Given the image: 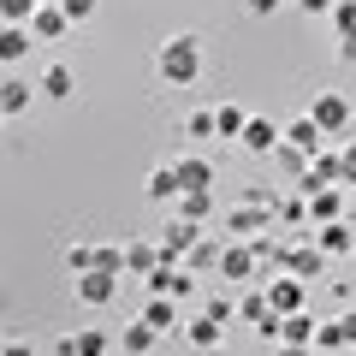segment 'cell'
Returning <instances> with one entry per match:
<instances>
[{"label":"cell","instance_id":"obj_12","mask_svg":"<svg viewBox=\"0 0 356 356\" xmlns=\"http://www.w3.org/2000/svg\"><path fill=\"white\" fill-rule=\"evenodd\" d=\"M243 125H250V107H238V102H220L214 107V137H243Z\"/></svg>","mask_w":356,"mask_h":356},{"label":"cell","instance_id":"obj_31","mask_svg":"<svg viewBox=\"0 0 356 356\" xmlns=\"http://www.w3.org/2000/svg\"><path fill=\"white\" fill-rule=\"evenodd\" d=\"M60 13L72 18V24H83V18H95V0H60Z\"/></svg>","mask_w":356,"mask_h":356},{"label":"cell","instance_id":"obj_24","mask_svg":"<svg viewBox=\"0 0 356 356\" xmlns=\"http://www.w3.org/2000/svg\"><path fill=\"white\" fill-rule=\"evenodd\" d=\"M309 196H315V202H309L315 220H339V191H332V184H321V191H309Z\"/></svg>","mask_w":356,"mask_h":356},{"label":"cell","instance_id":"obj_10","mask_svg":"<svg viewBox=\"0 0 356 356\" xmlns=\"http://www.w3.org/2000/svg\"><path fill=\"white\" fill-rule=\"evenodd\" d=\"M172 172H178V191H208V184H214V166H208L202 154H184V161H172Z\"/></svg>","mask_w":356,"mask_h":356},{"label":"cell","instance_id":"obj_17","mask_svg":"<svg viewBox=\"0 0 356 356\" xmlns=\"http://www.w3.org/2000/svg\"><path fill=\"white\" fill-rule=\"evenodd\" d=\"M72 89H77L72 65H42V95H48V102H65Z\"/></svg>","mask_w":356,"mask_h":356},{"label":"cell","instance_id":"obj_36","mask_svg":"<svg viewBox=\"0 0 356 356\" xmlns=\"http://www.w3.org/2000/svg\"><path fill=\"white\" fill-rule=\"evenodd\" d=\"M303 13H332V0H297Z\"/></svg>","mask_w":356,"mask_h":356},{"label":"cell","instance_id":"obj_25","mask_svg":"<svg viewBox=\"0 0 356 356\" xmlns=\"http://www.w3.org/2000/svg\"><path fill=\"white\" fill-rule=\"evenodd\" d=\"M332 24L344 42H356V0H332Z\"/></svg>","mask_w":356,"mask_h":356},{"label":"cell","instance_id":"obj_15","mask_svg":"<svg viewBox=\"0 0 356 356\" xmlns=\"http://www.w3.org/2000/svg\"><path fill=\"white\" fill-rule=\"evenodd\" d=\"M143 321H149L154 332H172V327H178V303H172L166 291H154L149 303H143Z\"/></svg>","mask_w":356,"mask_h":356},{"label":"cell","instance_id":"obj_33","mask_svg":"<svg viewBox=\"0 0 356 356\" xmlns=\"http://www.w3.org/2000/svg\"><path fill=\"white\" fill-rule=\"evenodd\" d=\"M261 226V214H255V208H238V214H232V232H255Z\"/></svg>","mask_w":356,"mask_h":356},{"label":"cell","instance_id":"obj_37","mask_svg":"<svg viewBox=\"0 0 356 356\" xmlns=\"http://www.w3.org/2000/svg\"><path fill=\"white\" fill-rule=\"evenodd\" d=\"M0 24H6V6H0Z\"/></svg>","mask_w":356,"mask_h":356},{"label":"cell","instance_id":"obj_5","mask_svg":"<svg viewBox=\"0 0 356 356\" xmlns=\"http://www.w3.org/2000/svg\"><path fill=\"white\" fill-rule=\"evenodd\" d=\"M24 24H30V36H42V42H54V36H65V30H72V18L60 13V0H36V13H30Z\"/></svg>","mask_w":356,"mask_h":356},{"label":"cell","instance_id":"obj_39","mask_svg":"<svg viewBox=\"0 0 356 356\" xmlns=\"http://www.w3.org/2000/svg\"><path fill=\"white\" fill-rule=\"evenodd\" d=\"M0 119H6V107H0Z\"/></svg>","mask_w":356,"mask_h":356},{"label":"cell","instance_id":"obj_22","mask_svg":"<svg viewBox=\"0 0 356 356\" xmlns=\"http://www.w3.org/2000/svg\"><path fill=\"white\" fill-rule=\"evenodd\" d=\"M154 339H161V332H154L149 321H131V327L119 332V344H125V350H154Z\"/></svg>","mask_w":356,"mask_h":356},{"label":"cell","instance_id":"obj_3","mask_svg":"<svg viewBox=\"0 0 356 356\" xmlns=\"http://www.w3.org/2000/svg\"><path fill=\"white\" fill-rule=\"evenodd\" d=\"M309 119H315V125L332 137V131H344V125H350V102H344L339 89H321V95H315V107H309Z\"/></svg>","mask_w":356,"mask_h":356},{"label":"cell","instance_id":"obj_29","mask_svg":"<svg viewBox=\"0 0 356 356\" xmlns=\"http://www.w3.org/2000/svg\"><path fill=\"white\" fill-rule=\"evenodd\" d=\"M184 131H191V137H214V107H202V113H191V119H184Z\"/></svg>","mask_w":356,"mask_h":356},{"label":"cell","instance_id":"obj_38","mask_svg":"<svg viewBox=\"0 0 356 356\" xmlns=\"http://www.w3.org/2000/svg\"><path fill=\"white\" fill-rule=\"evenodd\" d=\"M0 350H6V339H0Z\"/></svg>","mask_w":356,"mask_h":356},{"label":"cell","instance_id":"obj_26","mask_svg":"<svg viewBox=\"0 0 356 356\" xmlns=\"http://www.w3.org/2000/svg\"><path fill=\"white\" fill-rule=\"evenodd\" d=\"M184 339H191V344H220V321H214V315L191 321V327H184Z\"/></svg>","mask_w":356,"mask_h":356},{"label":"cell","instance_id":"obj_28","mask_svg":"<svg viewBox=\"0 0 356 356\" xmlns=\"http://www.w3.org/2000/svg\"><path fill=\"white\" fill-rule=\"evenodd\" d=\"M315 344H321V350H339V344H350L344 321H327V327H315Z\"/></svg>","mask_w":356,"mask_h":356},{"label":"cell","instance_id":"obj_19","mask_svg":"<svg viewBox=\"0 0 356 356\" xmlns=\"http://www.w3.org/2000/svg\"><path fill=\"white\" fill-rule=\"evenodd\" d=\"M178 214H184V220H196V226H202V220L214 214V202H208V191H178Z\"/></svg>","mask_w":356,"mask_h":356},{"label":"cell","instance_id":"obj_8","mask_svg":"<svg viewBox=\"0 0 356 356\" xmlns=\"http://www.w3.org/2000/svg\"><path fill=\"white\" fill-rule=\"evenodd\" d=\"M214 267H220V280H250V273H255V250H250V243H226Z\"/></svg>","mask_w":356,"mask_h":356},{"label":"cell","instance_id":"obj_1","mask_svg":"<svg viewBox=\"0 0 356 356\" xmlns=\"http://www.w3.org/2000/svg\"><path fill=\"white\" fill-rule=\"evenodd\" d=\"M154 72H161L166 83H196V77H202V42L196 36H166L161 54H154Z\"/></svg>","mask_w":356,"mask_h":356},{"label":"cell","instance_id":"obj_13","mask_svg":"<svg viewBox=\"0 0 356 356\" xmlns=\"http://www.w3.org/2000/svg\"><path fill=\"white\" fill-rule=\"evenodd\" d=\"M280 137H285V143H291V149H303V154H315V149H321V137H327V131H321V125H315V119H309V113H303V119H291V125H285V131H280Z\"/></svg>","mask_w":356,"mask_h":356},{"label":"cell","instance_id":"obj_9","mask_svg":"<svg viewBox=\"0 0 356 356\" xmlns=\"http://www.w3.org/2000/svg\"><path fill=\"white\" fill-rule=\"evenodd\" d=\"M243 149H255V154H273L280 149V125H273V119H261V113H250V125H243Z\"/></svg>","mask_w":356,"mask_h":356},{"label":"cell","instance_id":"obj_21","mask_svg":"<svg viewBox=\"0 0 356 356\" xmlns=\"http://www.w3.org/2000/svg\"><path fill=\"white\" fill-rule=\"evenodd\" d=\"M0 107H6V113H24L30 107V83L24 77H6V83H0Z\"/></svg>","mask_w":356,"mask_h":356},{"label":"cell","instance_id":"obj_11","mask_svg":"<svg viewBox=\"0 0 356 356\" xmlns=\"http://www.w3.org/2000/svg\"><path fill=\"white\" fill-rule=\"evenodd\" d=\"M30 42H36L30 24H0V65H18L30 54Z\"/></svg>","mask_w":356,"mask_h":356},{"label":"cell","instance_id":"obj_2","mask_svg":"<svg viewBox=\"0 0 356 356\" xmlns=\"http://www.w3.org/2000/svg\"><path fill=\"white\" fill-rule=\"evenodd\" d=\"M113 291H119V273H113V267H102V261L77 267V303H113Z\"/></svg>","mask_w":356,"mask_h":356},{"label":"cell","instance_id":"obj_4","mask_svg":"<svg viewBox=\"0 0 356 356\" xmlns=\"http://www.w3.org/2000/svg\"><path fill=\"white\" fill-rule=\"evenodd\" d=\"M191 250H196V220L172 214V220H166V232H161V255H166V261H184Z\"/></svg>","mask_w":356,"mask_h":356},{"label":"cell","instance_id":"obj_6","mask_svg":"<svg viewBox=\"0 0 356 356\" xmlns=\"http://www.w3.org/2000/svg\"><path fill=\"white\" fill-rule=\"evenodd\" d=\"M321 184H344V166H339L332 149H315L309 166H303V191H321Z\"/></svg>","mask_w":356,"mask_h":356},{"label":"cell","instance_id":"obj_14","mask_svg":"<svg viewBox=\"0 0 356 356\" xmlns=\"http://www.w3.org/2000/svg\"><path fill=\"white\" fill-rule=\"evenodd\" d=\"M280 344H315V321L303 315V309H291V315H280V332H273Z\"/></svg>","mask_w":356,"mask_h":356},{"label":"cell","instance_id":"obj_32","mask_svg":"<svg viewBox=\"0 0 356 356\" xmlns=\"http://www.w3.org/2000/svg\"><path fill=\"white\" fill-rule=\"evenodd\" d=\"M89 261H95V243H72V250H65V267H72V273L89 267Z\"/></svg>","mask_w":356,"mask_h":356},{"label":"cell","instance_id":"obj_18","mask_svg":"<svg viewBox=\"0 0 356 356\" xmlns=\"http://www.w3.org/2000/svg\"><path fill=\"white\" fill-rule=\"evenodd\" d=\"M321 261H327L321 250H285V273H297V280H315Z\"/></svg>","mask_w":356,"mask_h":356},{"label":"cell","instance_id":"obj_34","mask_svg":"<svg viewBox=\"0 0 356 356\" xmlns=\"http://www.w3.org/2000/svg\"><path fill=\"white\" fill-rule=\"evenodd\" d=\"M339 166H344V184H356V143H350V149L339 154Z\"/></svg>","mask_w":356,"mask_h":356},{"label":"cell","instance_id":"obj_27","mask_svg":"<svg viewBox=\"0 0 356 356\" xmlns=\"http://www.w3.org/2000/svg\"><path fill=\"white\" fill-rule=\"evenodd\" d=\"M321 250H332V255H339V250H350V232H344L339 220H321Z\"/></svg>","mask_w":356,"mask_h":356},{"label":"cell","instance_id":"obj_23","mask_svg":"<svg viewBox=\"0 0 356 356\" xmlns=\"http://www.w3.org/2000/svg\"><path fill=\"white\" fill-rule=\"evenodd\" d=\"M107 344H113L107 332L89 327V332H77V339H60V350H83V356H95V350H107Z\"/></svg>","mask_w":356,"mask_h":356},{"label":"cell","instance_id":"obj_20","mask_svg":"<svg viewBox=\"0 0 356 356\" xmlns=\"http://www.w3.org/2000/svg\"><path fill=\"white\" fill-rule=\"evenodd\" d=\"M154 261H166L161 243H125V267H131V273H149Z\"/></svg>","mask_w":356,"mask_h":356},{"label":"cell","instance_id":"obj_35","mask_svg":"<svg viewBox=\"0 0 356 356\" xmlns=\"http://www.w3.org/2000/svg\"><path fill=\"white\" fill-rule=\"evenodd\" d=\"M243 6H250L255 18H267V13H280V0H243Z\"/></svg>","mask_w":356,"mask_h":356},{"label":"cell","instance_id":"obj_7","mask_svg":"<svg viewBox=\"0 0 356 356\" xmlns=\"http://www.w3.org/2000/svg\"><path fill=\"white\" fill-rule=\"evenodd\" d=\"M267 303H273V315H291V309H303V280H297V273H273V285H267Z\"/></svg>","mask_w":356,"mask_h":356},{"label":"cell","instance_id":"obj_30","mask_svg":"<svg viewBox=\"0 0 356 356\" xmlns=\"http://www.w3.org/2000/svg\"><path fill=\"white\" fill-rule=\"evenodd\" d=\"M95 261L113 267V273H125V250H119V243H95Z\"/></svg>","mask_w":356,"mask_h":356},{"label":"cell","instance_id":"obj_16","mask_svg":"<svg viewBox=\"0 0 356 356\" xmlns=\"http://www.w3.org/2000/svg\"><path fill=\"white\" fill-rule=\"evenodd\" d=\"M143 196H149V202H178V172L172 166H154V172L143 178Z\"/></svg>","mask_w":356,"mask_h":356}]
</instances>
